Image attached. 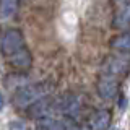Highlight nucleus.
I'll return each mask as SVG.
<instances>
[{
	"label": "nucleus",
	"instance_id": "obj_5",
	"mask_svg": "<svg viewBox=\"0 0 130 130\" xmlns=\"http://www.w3.org/2000/svg\"><path fill=\"white\" fill-rule=\"evenodd\" d=\"M96 89H98V94L103 98V99H112V98H116L117 93H119V83H117V78L101 75V78L98 80Z\"/></svg>",
	"mask_w": 130,
	"mask_h": 130
},
{
	"label": "nucleus",
	"instance_id": "obj_11",
	"mask_svg": "<svg viewBox=\"0 0 130 130\" xmlns=\"http://www.w3.org/2000/svg\"><path fill=\"white\" fill-rule=\"evenodd\" d=\"M18 8V0H0V18H10Z\"/></svg>",
	"mask_w": 130,
	"mask_h": 130
},
{
	"label": "nucleus",
	"instance_id": "obj_1",
	"mask_svg": "<svg viewBox=\"0 0 130 130\" xmlns=\"http://www.w3.org/2000/svg\"><path fill=\"white\" fill-rule=\"evenodd\" d=\"M49 86L46 83H34V85H26V86L16 89V93L13 94V103L16 107H24L31 106L32 103H36L41 98L47 96Z\"/></svg>",
	"mask_w": 130,
	"mask_h": 130
},
{
	"label": "nucleus",
	"instance_id": "obj_4",
	"mask_svg": "<svg viewBox=\"0 0 130 130\" xmlns=\"http://www.w3.org/2000/svg\"><path fill=\"white\" fill-rule=\"evenodd\" d=\"M128 60L124 59V57H107L103 63V72L101 75L106 76H112V78H119V76L125 75L128 72Z\"/></svg>",
	"mask_w": 130,
	"mask_h": 130
},
{
	"label": "nucleus",
	"instance_id": "obj_12",
	"mask_svg": "<svg viewBox=\"0 0 130 130\" xmlns=\"http://www.w3.org/2000/svg\"><path fill=\"white\" fill-rule=\"evenodd\" d=\"M114 3H116V5H119V7H122V5H127V3H130V0H114Z\"/></svg>",
	"mask_w": 130,
	"mask_h": 130
},
{
	"label": "nucleus",
	"instance_id": "obj_8",
	"mask_svg": "<svg viewBox=\"0 0 130 130\" xmlns=\"http://www.w3.org/2000/svg\"><path fill=\"white\" fill-rule=\"evenodd\" d=\"M8 62H10V65L13 68H16V70H26V68L31 67V54L28 49H23V51H20L18 54L11 55L10 59H8Z\"/></svg>",
	"mask_w": 130,
	"mask_h": 130
},
{
	"label": "nucleus",
	"instance_id": "obj_3",
	"mask_svg": "<svg viewBox=\"0 0 130 130\" xmlns=\"http://www.w3.org/2000/svg\"><path fill=\"white\" fill-rule=\"evenodd\" d=\"M28 116L32 117V119H44V117H51L54 112H57V99L54 98L44 96L38 99L36 103H32L31 106L26 107Z\"/></svg>",
	"mask_w": 130,
	"mask_h": 130
},
{
	"label": "nucleus",
	"instance_id": "obj_13",
	"mask_svg": "<svg viewBox=\"0 0 130 130\" xmlns=\"http://www.w3.org/2000/svg\"><path fill=\"white\" fill-rule=\"evenodd\" d=\"M3 104H5V101H3V94L0 93V111L3 109Z\"/></svg>",
	"mask_w": 130,
	"mask_h": 130
},
{
	"label": "nucleus",
	"instance_id": "obj_2",
	"mask_svg": "<svg viewBox=\"0 0 130 130\" xmlns=\"http://www.w3.org/2000/svg\"><path fill=\"white\" fill-rule=\"evenodd\" d=\"M23 49H26L23 32L20 29H16V28L7 29L5 34L2 36V41H0V52H2V55H5L7 59H10L11 55L18 54Z\"/></svg>",
	"mask_w": 130,
	"mask_h": 130
},
{
	"label": "nucleus",
	"instance_id": "obj_6",
	"mask_svg": "<svg viewBox=\"0 0 130 130\" xmlns=\"http://www.w3.org/2000/svg\"><path fill=\"white\" fill-rule=\"evenodd\" d=\"M112 28L119 31H130V3L119 7L112 18Z\"/></svg>",
	"mask_w": 130,
	"mask_h": 130
},
{
	"label": "nucleus",
	"instance_id": "obj_9",
	"mask_svg": "<svg viewBox=\"0 0 130 130\" xmlns=\"http://www.w3.org/2000/svg\"><path fill=\"white\" fill-rule=\"evenodd\" d=\"M109 46L117 52H130V31H124L109 41Z\"/></svg>",
	"mask_w": 130,
	"mask_h": 130
},
{
	"label": "nucleus",
	"instance_id": "obj_10",
	"mask_svg": "<svg viewBox=\"0 0 130 130\" xmlns=\"http://www.w3.org/2000/svg\"><path fill=\"white\" fill-rule=\"evenodd\" d=\"M38 127H39V130H65L67 125H65V120H57V119H52V117H44V119H39Z\"/></svg>",
	"mask_w": 130,
	"mask_h": 130
},
{
	"label": "nucleus",
	"instance_id": "obj_7",
	"mask_svg": "<svg viewBox=\"0 0 130 130\" xmlns=\"http://www.w3.org/2000/svg\"><path fill=\"white\" fill-rule=\"evenodd\" d=\"M111 120H112L111 111L101 109L91 117V128L93 130H107L109 125H111Z\"/></svg>",
	"mask_w": 130,
	"mask_h": 130
}]
</instances>
